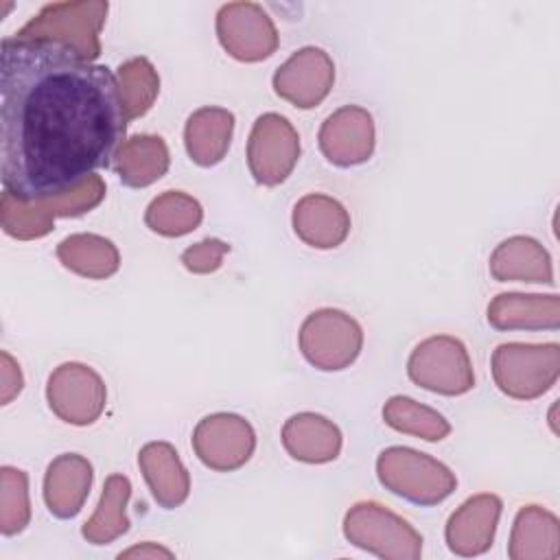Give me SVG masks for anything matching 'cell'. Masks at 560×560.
<instances>
[{
	"label": "cell",
	"mask_w": 560,
	"mask_h": 560,
	"mask_svg": "<svg viewBox=\"0 0 560 560\" xmlns=\"http://www.w3.org/2000/svg\"><path fill=\"white\" fill-rule=\"evenodd\" d=\"M118 77L55 39L0 44V179L20 201L79 188L125 142Z\"/></svg>",
	"instance_id": "6da1fadb"
},
{
	"label": "cell",
	"mask_w": 560,
	"mask_h": 560,
	"mask_svg": "<svg viewBox=\"0 0 560 560\" xmlns=\"http://www.w3.org/2000/svg\"><path fill=\"white\" fill-rule=\"evenodd\" d=\"M376 475L385 490L416 505L442 503L457 486L448 466L409 446H389L381 451Z\"/></svg>",
	"instance_id": "7a4b0ae2"
},
{
	"label": "cell",
	"mask_w": 560,
	"mask_h": 560,
	"mask_svg": "<svg viewBox=\"0 0 560 560\" xmlns=\"http://www.w3.org/2000/svg\"><path fill=\"white\" fill-rule=\"evenodd\" d=\"M105 197V182L101 175H92L79 188L68 190L63 195L37 199V201H20L13 195L2 190L0 197V223L4 234L31 241L46 236L55 219L59 217H79L98 206Z\"/></svg>",
	"instance_id": "3957f363"
},
{
	"label": "cell",
	"mask_w": 560,
	"mask_h": 560,
	"mask_svg": "<svg viewBox=\"0 0 560 560\" xmlns=\"http://www.w3.org/2000/svg\"><path fill=\"white\" fill-rule=\"evenodd\" d=\"M343 536L354 547L378 558L416 560L422 553V536L405 518L376 501H361L348 510Z\"/></svg>",
	"instance_id": "277c9868"
},
{
	"label": "cell",
	"mask_w": 560,
	"mask_h": 560,
	"mask_svg": "<svg viewBox=\"0 0 560 560\" xmlns=\"http://www.w3.org/2000/svg\"><path fill=\"white\" fill-rule=\"evenodd\" d=\"M302 357L317 370L339 372L357 361L363 348V328L339 308H319L306 315L298 335Z\"/></svg>",
	"instance_id": "5b68a950"
},
{
	"label": "cell",
	"mask_w": 560,
	"mask_h": 560,
	"mask_svg": "<svg viewBox=\"0 0 560 560\" xmlns=\"http://www.w3.org/2000/svg\"><path fill=\"white\" fill-rule=\"evenodd\" d=\"M558 343H501L492 352V376L497 387L516 400L542 396L558 381Z\"/></svg>",
	"instance_id": "8992f818"
},
{
	"label": "cell",
	"mask_w": 560,
	"mask_h": 560,
	"mask_svg": "<svg viewBox=\"0 0 560 560\" xmlns=\"http://www.w3.org/2000/svg\"><path fill=\"white\" fill-rule=\"evenodd\" d=\"M105 15L107 2H52L28 20L15 37L63 42L92 61L101 55L98 33Z\"/></svg>",
	"instance_id": "52a82bcc"
},
{
	"label": "cell",
	"mask_w": 560,
	"mask_h": 560,
	"mask_svg": "<svg viewBox=\"0 0 560 560\" xmlns=\"http://www.w3.org/2000/svg\"><path fill=\"white\" fill-rule=\"evenodd\" d=\"M409 378L433 394L462 396L475 387V372L466 346L451 335L420 341L407 361Z\"/></svg>",
	"instance_id": "ba28073f"
},
{
	"label": "cell",
	"mask_w": 560,
	"mask_h": 560,
	"mask_svg": "<svg viewBox=\"0 0 560 560\" xmlns=\"http://www.w3.org/2000/svg\"><path fill=\"white\" fill-rule=\"evenodd\" d=\"M46 400L50 411L74 427L96 422L107 402L103 378L83 363H61L48 376Z\"/></svg>",
	"instance_id": "9c48e42d"
},
{
	"label": "cell",
	"mask_w": 560,
	"mask_h": 560,
	"mask_svg": "<svg viewBox=\"0 0 560 560\" xmlns=\"http://www.w3.org/2000/svg\"><path fill=\"white\" fill-rule=\"evenodd\" d=\"M300 160V136L293 125L273 112L256 118L247 140V166L262 186L282 184Z\"/></svg>",
	"instance_id": "30bf717a"
},
{
	"label": "cell",
	"mask_w": 560,
	"mask_h": 560,
	"mask_svg": "<svg viewBox=\"0 0 560 560\" xmlns=\"http://www.w3.org/2000/svg\"><path fill=\"white\" fill-rule=\"evenodd\" d=\"M192 448L203 466L217 472H232L245 466L256 448L254 427L236 413H212L197 422Z\"/></svg>",
	"instance_id": "8fae6325"
},
{
	"label": "cell",
	"mask_w": 560,
	"mask_h": 560,
	"mask_svg": "<svg viewBox=\"0 0 560 560\" xmlns=\"http://www.w3.org/2000/svg\"><path fill=\"white\" fill-rule=\"evenodd\" d=\"M217 37L238 61H262L278 48V31L256 2H230L217 13Z\"/></svg>",
	"instance_id": "7c38bea8"
},
{
	"label": "cell",
	"mask_w": 560,
	"mask_h": 560,
	"mask_svg": "<svg viewBox=\"0 0 560 560\" xmlns=\"http://www.w3.org/2000/svg\"><path fill=\"white\" fill-rule=\"evenodd\" d=\"M335 83V63L326 50L306 46L293 52L273 74V90L280 98L300 109L317 107Z\"/></svg>",
	"instance_id": "4fadbf2b"
},
{
	"label": "cell",
	"mask_w": 560,
	"mask_h": 560,
	"mask_svg": "<svg viewBox=\"0 0 560 560\" xmlns=\"http://www.w3.org/2000/svg\"><path fill=\"white\" fill-rule=\"evenodd\" d=\"M317 140L330 164L341 168L363 164L372 158L376 142L372 114L359 105H343L322 122Z\"/></svg>",
	"instance_id": "5bb4252c"
},
{
	"label": "cell",
	"mask_w": 560,
	"mask_h": 560,
	"mask_svg": "<svg viewBox=\"0 0 560 560\" xmlns=\"http://www.w3.org/2000/svg\"><path fill=\"white\" fill-rule=\"evenodd\" d=\"M501 499L490 492L466 499L446 521V545L457 556H479L492 547L501 516Z\"/></svg>",
	"instance_id": "9a60e30c"
},
{
	"label": "cell",
	"mask_w": 560,
	"mask_h": 560,
	"mask_svg": "<svg viewBox=\"0 0 560 560\" xmlns=\"http://www.w3.org/2000/svg\"><path fill=\"white\" fill-rule=\"evenodd\" d=\"M94 470L92 464L79 453L57 455L44 475V503L57 518H72L81 512Z\"/></svg>",
	"instance_id": "2e32d148"
},
{
	"label": "cell",
	"mask_w": 560,
	"mask_h": 560,
	"mask_svg": "<svg viewBox=\"0 0 560 560\" xmlns=\"http://www.w3.org/2000/svg\"><path fill=\"white\" fill-rule=\"evenodd\" d=\"M293 230L298 238L317 249L339 247L350 234V214L335 197L311 192L293 208Z\"/></svg>",
	"instance_id": "e0dca14e"
},
{
	"label": "cell",
	"mask_w": 560,
	"mask_h": 560,
	"mask_svg": "<svg viewBox=\"0 0 560 560\" xmlns=\"http://www.w3.org/2000/svg\"><path fill=\"white\" fill-rule=\"evenodd\" d=\"M138 466L160 508L175 510L188 499L190 477L173 444L168 442L144 444L138 453Z\"/></svg>",
	"instance_id": "ac0fdd59"
},
{
	"label": "cell",
	"mask_w": 560,
	"mask_h": 560,
	"mask_svg": "<svg viewBox=\"0 0 560 560\" xmlns=\"http://www.w3.org/2000/svg\"><path fill=\"white\" fill-rule=\"evenodd\" d=\"M284 451L304 464H328L341 453V431L319 413H295L282 427Z\"/></svg>",
	"instance_id": "d6986e66"
},
{
	"label": "cell",
	"mask_w": 560,
	"mask_h": 560,
	"mask_svg": "<svg viewBox=\"0 0 560 560\" xmlns=\"http://www.w3.org/2000/svg\"><path fill=\"white\" fill-rule=\"evenodd\" d=\"M234 114L225 107H199L184 127V144L190 160L199 166L219 164L232 142Z\"/></svg>",
	"instance_id": "ffe728a7"
},
{
	"label": "cell",
	"mask_w": 560,
	"mask_h": 560,
	"mask_svg": "<svg viewBox=\"0 0 560 560\" xmlns=\"http://www.w3.org/2000/svg\"><path fill=\"white\" fill-rule=\"evenodd\" d=\"M490 273L499 282H547L553 284L551 258L542 245L529 236H512L497 245L490 256Z\"/></svg>",
	"instance_id": "44dd1931"
},
{
	"label": "cell",
	"mask_w": 560,
	"mask_h": 560,
	"mask_svg": "<svg viewBox=\"0 0 560 560\" xmlns=\"http://www.w3.org/2000/svg\"><path fill=\"white\" fill-rule=\"evenodd\" d=\"M168 149L160 136H133L120 144L114 155V168L129 188H144L168 171Z\"/></svg>",
	"instance_id": "7402d4cb"
},
{
	"label": "cell",
	"mask_w": 560,
	"mask_h": 560,
	"mask_svg": "<svg viewBox=\"0 0 560 560\" xmlns=\"http://www.w3.org/2000/svg\"><path fill=\"white\" fill-rule=\"evenodd\" d=\"M61 265L83 278L103 280L118 271L120 254L116 245L98 234H70L57 245Z\"/></svg>",
	"instance_id": "603a6c76"
},
{
	"label": "cell",
	"mask_w": 560,
	"mask_h": 560,
	"mask_svg": "<svg viewBox=\"0 0 560 560\" xmlns=\"http://www.w3.org/2000/svg\"><path fill=\"white\" fill-rule=\"evenodd\" d=\"M131 497V483L125 475L114 472L105 479L98 508L90 521H85L81 534L92 545H109L129 532L127 501Z\"/></svg>",
	"instance_id": "cb8c5ba5"
},
{
	"label": "cell",
	"mask_w": 560,
	"mask_h": 560,
	"mask_svg": "<svg viewBox=\"0 0 560 560\" xmlns=\"http://www.w3.org/2000/svg\"><path fill=\"white\" fill-rule=\"evenodd\" d=\"M558 302V295H523L501 293L488 304V322L497 330L514 328H558L556 322L545 319L542 308Z\"/></svg>",
	"instance_id": "d4e9b609"
},
{
	"label": "cell",
	"mask_w": 560,
	"mask_h": 560,
	"mask_svg": "<svg viewBox=\"0 0 560 560\" xmlns=\"http://www.w3.org/2000/svg\"><path fill=\"white\" fill-rule=\"evenodd\" d=\"M383 420L387 427L400 433L416 435L427 442H440L451 433L448 420L409 396H392L383 407Z\"/></svg>",
	"instance_id": "484cf974"
},
{
	"label": "cell",
	"mask_w": 560,
	"mask_h": 560,
	"mask_svg": "<svg viewBox=\"0 0 560 560\" xmlns=\"http://www.w3.org/2000/svg\"><path fill=\"white\" fill-rule=\"evenodd\" d=\"M201 219V203L182 190L162 192L149 203L144 212V223L149 230L162 236H184L192 232Z\"/></svg>",
	"instance_id": "4316f807"
},
{
	"label": "cell",
	"mask_w": 560,
	"mask_h": 560,
	"mask_svg": "<svg viewBox=\"0 0 560 560\" xmlns=\"http://www.w3.org/2000/svg\"><path fill=\"white\" fill-rule=\"evenodd\" d=\"M545 538L558 540V518L538 505L521 508L514 518L508 556L514 560L540 558L545 556L542 551Z\"/></svg>",
	"instance_id": "83f0119b"
},
{
	"label": "cell",
	"mask_w": 560,
	"mask_h": 560,
	"mask_svg": "<svg viewBox=\"0 0 560 560\" xmlns=\"http://www.w3.org/2000/svg\"><path fill=\"white\" fill-rule=\"evenodd\" d=\"M118 83L129 120L144 116L160 92V77L147 57H133L120 63Z\"/></svg>",
	"instance_id": "f1b7e54d"
},
{
	"label": "cell",
	"mask_w": 560,
	"mask_h": 560,
	"mask_svg": "<svg viewBox=\"0 0 560 560\" xmlns=\"http://www.w3.org/2000/svg\"><path fill=\"white\" fill-rule=\"evenodd\" d=\"M31 521L28 477L13 466L0 468V532L2 536H15L26 529Z\"/></svg>",
	"instance_id": "f546056e"
},
{
	"label": "cell",
	"mask_w": 560,
	"mask_h": 560,
	"mask_svg": "<svg viewBox=\"0 0 560 560\" xmlns=\"http://www.w3.org/2000/svg\"><path fill=\"white\" fill-rule=\"evenodd\" d=\"M230 245L219 238H203L201 243L182 252V265L192 273H212L221 267Z\"/></svg>",
	"instance_id": "4dcf8cb0"
},
{
	"label": "cell",
	"mask_w": 560,
	"mask_h": 560,
	"mask_svg": "<svg viewBox=\"0 0 560 560\" xmlns=\"http://www.w3.org/2000/svg\"><path fill=\"white\" fill-rule=\"evenodd\" d=\"M24 387V376L18 361L2 350L0 352V402L9 405Z\"/></svg>",
	"instance_id": "1f68e13d"
},
{
	"label": "cell",
	"mask_w": 560,
	"mask_h": 560,
	"mask_svg": "<svg viewBox=\"0 0 560 560\" xmlns=\"http://www.w3.org/2000/svg\"><path fill=\"white\" fill-rule=\"evenodd\" d=\"M131 556H140V558H173V551L164 549V547H158L153 542H144L140 547H131L127 551H120L118 558H131Z\"/></svg>",
	"instance_id": "d6a6232c"
}]
</instances>
